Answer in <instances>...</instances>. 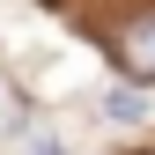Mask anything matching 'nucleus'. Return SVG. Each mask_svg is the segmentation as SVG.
Segmentation results:
<instances>
[{
  "mask_svg": "<svg viewBox=\"0 0 155 155\" xmlns=\"http://www.w3.org/2000/svg\"><path fill=\"white\" fill-rule=\"evenodd\" d=\"M111 59H118L133 81H155V8H148V15H133V22L111 37Z\"/></svg>",
  "mask_w": 155,
  "mask_h": 155,
  "instance_id": "nucleus-1",
  "label": "nucleus"
},
{
  "mask_svg": "<svg viewBox=\"0 0 155 155\" xmlns=\"http://www.w3.org/2000/svg\"><path fill=\"white\" fill-rule=\"evenodd\" d=\"M104 111H111L118 126H133V118H140V89H133V81H126V89H111V96H104Z\"/></svg>",
  "mask_w": 155,
  "mask_h": 155,
  "instance_id": "nucleus-2",
  "label": "nucleus"
},
{
  "mask_svg": "<svg viewBox=\"0 0 155 155\" xmlns=\"http://www.w3.org/2000/svg\"><path fill=\"white\" fill-rule=\"evenodd\" d=\"M30 155H59V140L52 133H30Z\"/></svg>",
  "mask_w": 155,
  "mask_h": 155,
  "instance_id": "nucleus-3",
  "label": "nucleus"
}]
</instances>
